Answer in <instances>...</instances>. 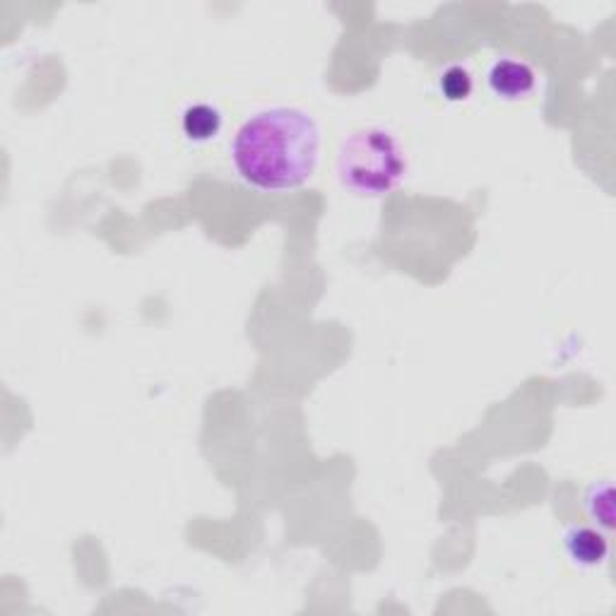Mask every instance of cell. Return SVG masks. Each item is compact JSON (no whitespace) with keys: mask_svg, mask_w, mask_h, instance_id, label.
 Returning a JSON list of instances; mask_svg holds the SVG:
<instances>
[{"mask_svg":"<svg viewBox=\"0 0 616 616\" xmlns=\"http://www.w3.org/2000/svg\"><path fill=\"white\" fill-rule=\"evenodd\" d=\"M564 546L573 564L585 569L599 566L609 554V542L605 540V534L593 528H571L564 538Z\"/></svg>","mask_w":616,"mask_h":616,"instance_id":"cell-4","label":"cell"},{"mask_svg":"<svg viewBox=\"0 0 616 616\" xmlns=\"http://www.w3.org/2000/svg\"><path fill=\"white\" fill-rule=\"evenodd\" d=\"M183 136L193 142H208L220 136L222 114L212 104H193L183 111L181 118Z\"/></svg>","mask_w":616,"mask_h":616,"instance_id":"cell-5","label":"cell"},{"mask_svg":"<svg viewBox=\"0 0 616 616\" xmlns=\"http://www.w3.org/2000/svg\"><path fill=\"white\" fill-rule=\"evenodd\" d=\"M320 130L314 116L277 106L251 116L232 142L238 177L261 191H291L314 177Z\"/></svg>","mask_w":616,"mask_h":616,"instance_id":"cell-1","label":"cell"},{"mask_svg":"<svg viewBox=\"0 0 616 616\" xmlns=\"http://www.w3.org/2000/svg\"><path fill=\"white\" fill-rule=\"evenodd\" d=\"M440 95H444L448 102H465L467 97L472 95V75L467 73L463 65H450V68L444 71L438 79Z\"/></svg>","mask_w":616,"mask_h":616,"instance_id":"cell-6","label":"cell"},{"mask_svg":"<svg viewBox=\"0 0 616 616\" xmlns=\"http://www.w3.org/2000/svg\"><path fill=\"white\" fill-rule=\"evenodd\" d=\"M487 79L493 95L508 102L525 99L528 95H532L534 85H538V77H534V71L530 65L513 59H501L493 63Z\"/></svg>","mask_w":616,"mask_h":616,"instance_id":"cell-3","label":"cell"},{"mask_svg":"<svg viewBox=\"0 0 616 616\" xmlns=\"http://www.w3.org/2000/svg\"><path fill=\"white\" fill-rule=\"evenodd\" d=\"M407 173L403 145L385 128H361L342 140L338 177L359 198H383L395 191Z\"/></svg>","mask_w":616,"mask_h":616,"instance_id":"cell-2","label":"cell"}]
</instances>
